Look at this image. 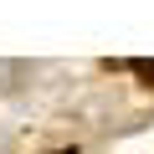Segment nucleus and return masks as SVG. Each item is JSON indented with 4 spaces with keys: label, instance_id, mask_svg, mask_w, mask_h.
Returning <instances> with one entry per match:
<instances>
[{
    "label": "nucleus",
    "instance_id": "obj_1",
    "mask_svg": "<svg viewBox=\"0 0 154 154\" xmlns=\"http://www.w3.org/2000/svg\"><path fill=\"white\" fill-rule=\"evenodd\" d=\"M128 67H134L139 77H149V82H154V62H128Z\"/></svg>",
    "mask_w": 154,
    "mask_h": 154
},
{
    "label": "nucleus",
    "instance_id": "obj_2",
    "mask_svg": "<svg viewBox=\"0 0 154 154\" xmlns=\"http://www.w3.org/2000/svg\"><path fill=\"white\" fill-rule=\"evenodd\" d=\"M62 154H77V149H62Z\"/></svg>",
    "mask_w": 154,
    "mask_h": 154
}]
</instances>
